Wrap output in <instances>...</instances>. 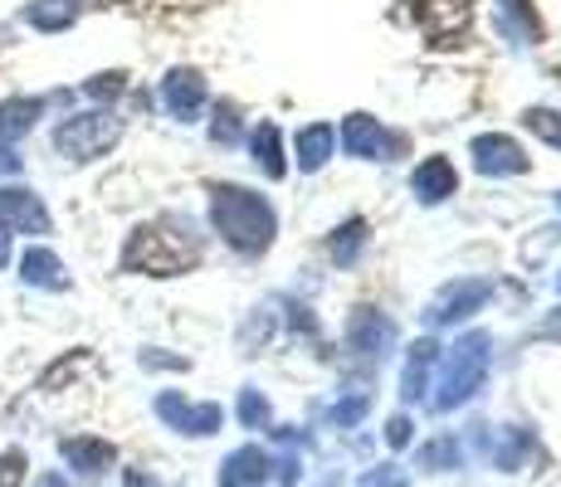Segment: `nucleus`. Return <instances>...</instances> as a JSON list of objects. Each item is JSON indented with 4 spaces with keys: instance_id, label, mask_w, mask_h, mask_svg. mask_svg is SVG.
Listing matches in <instances>:
<instances>
[{
    "instance_id": "obj_15",
    "label": "nucleus",
    "mask_w": 561,
    "mask_h": 487,
    "mask_svg": "<svg viewBox=\"0 0 561 487\" xmlns=\"http://www.w3.org/2000/svg\"><path fill=\"white\" fill-rule=\"evenodd\" d=\"M489 298V283H459V288H445V298L435 302V312L430 317L435 322H449V317H469L479 302Z\"/></svg>"
},
{
    "instance_id": "obj_31",
    "label": "nucleus",
    "mask_w": 561,
    "mask_h": 487,
    "mask_svg": "<svg viewBox=\"0 0 561 487\" xmlns=\"http://www.w3.org/2000/svg\"><path fill=\"white\" fill-rule=\"evenodd\" d=\"M127 487H157V483L147 478V473H127Z\"/></svg>"
},
{
    "instance_id": "obj_33",
    "label": "nucleus",
    "mask_w": 561,
    "mask_h": 487,
    "mask_svg": "<svg viewBox=\"0 0 561 487\" xmlns=\"http://www.w3.org/2000/svg\"><path fill=\"white\" fill-rule=\"evenodd\" d=\"M117 5H123V0H117Z\"/></svg>"
},
{
    "instance_id": "obj_12",
    "label": "nucleus",
    "mask_w": 561,
    "mask_h": 487,
    "mask_svg": "<svg viewBox=\"0 0 561 487\" xmlns=\"http://www.w3.org/2000/svg\"><path fill=\"white\" fill-rule=\"evenodd\" d=\"M45 113H49V97H5V103H0V137L20 142Z\"/></svg>"
},
{
    "instance_id": "obj_7",
    "label": "nucleus",
    "mask_w": 561,
    "mask_h": 487,
    "mask_svg": "<svg viewBox=\"0 0 561 487\" xmlns=\"http://www.w3.org/2000/svg\"><path fill=\"white\" fill-rule=\"evenodd\" d=\"M157 415L167 419L171 429H181V434H215L225 419L220 405H191L186 395H176V390H161L157 395Z\"/></svg>"
},
{
    "instance_id": "obj_5",
    "label": "nucleus",
    "mask_w": 561,
    "mask_h": 487,
    "mask_svg": "<svg viewBox=\"0 0 561 487\" xmlns=\"http://www.w3.org/2000/svg\"><path fill=\"white\" fill-rule=\"evenodd\" d=\"M0 230L10 234H49L54 220L30 186H0Z\"/></svg>"
},
{
    "instance_id": "obj_9",
    "label": "nucleus",
    "mask_w": 561,
    "mask_h": 487,
    "mask_svg": "<svg viewBox=\"0 0 561 487\" xmlns=\"http://www.w3.org/2000/svg\"><path fill=\"white\" fill-rule=\"evenodd\" d=\"M59 453H64V463H69L79 478H103V473L117 463V449H113V443H107V439H89V434L64 439Z\"/></svg>"
},
{
    "instance_id": "obj_25",
    "label": "nucleus",
    "mask_w": 561,
    "mask_h": 487,
    "mask_svg": "<svg viewBox=\"0 0 561 487\" xmlns=\"http://www.w3.org/2000/svg\"><path fill=\"white\" fill-rule=\"evenodd\" d=\"M357 248H362V224L352 220L347 230H342V244H332V254H337L342 264H352V258H357Z\"/></svg>"
},
{
    "instance_id": "obj_1",
    "label": "nucleus",
    "mask_w": 561,
    "mask_h": 487,
    "mask_svg": "<svg viewBox=\"0 0 561 487\" xmlns=\"http://www.w3.org/2000/svg\"><path fill=\"white\" fill-rule=\"evenodd\" d=\"M210 214H215V230H220L234 248H244V254H259V248L268 244V234H274L268 205L240 186H215Z\"/></svg>"
},
{
    "instance_id": "obj_16",
    "label": "nucleus",
    "mask_w": 561,
    "mask_h": 487,
    "mask_svg": "<svg viewBox=\"0 0 561 487\" xmlns=\"http://www.w3.org/2000/svg\"><path fill=\"white\" fill-rule=\"evenodd\" d=\"M415 195L420 200H445V195H455V166L439 156H430L425 166L415 171Z\"/></svg>"
},
{
    "instance_id": "obj_11",
    "label": "nucleus",
    "mask_w": 561,
    "mask_h": 487,
    "mask_svg": "<svg viewBox=\"0 0 561 487\" xmlns=\"http://www.w3.org/2000/svg\"><path fill=\"white\" fill-rule=\"evenodd\" d=\"M20 278H25L30 288H45V292H64V288H69V274H64L59 254L45 248V244L25 248V258H20Z\"/></svg>"
},
{
    "instance_id": "obj_20",
    "label": "nucleus",
    "mask_w": 561,
    "mask_h": 487,
    "mask_svg": "<svg viewBox=\"0 0 561 487\" xmlns=\"http://www.w3.org/2000/svg\"><path fill=\"white\" fill-rule=\"evenodd\" d=\"M254 151H259V156H264V171H268V176H284V156H278V132H274V127H259V137H254Z\"/></svg>"
},
{
    "instance_id": "obj_26",
    "label": "nucleus",
    "mask_w": 561,
    "mask_h": 487,
    "mask_svg": "<svg viewBox=\"0 0 561 487\" xmlns=\"http://www.w3.org/2000/svg\"><path fill=\"white\" fill-rule=\"evenodd\" d=\"M15 171H20L15 142H5V137H0V176H15Z\"/></svg>"
},
{
    "instance_id": "obj_23",
    "label": "nucleus",
    "mask_w": 561,
    "mask_h": 487,
    "mask_svg": "<svg viewBox=\"0 0 561 487\" xmlns=\"http://www.w3.org/2000/svg\"><path fill=\"white\" fill-rule=\"evenodd\" d=\"M527 127H533L537 137H547V142H557V147H561V117H557V113L537 107V113H527Z\"/></svg>"
},
{
    "instance_id": "obj_8",
    "label": "nucleus",
    "mask_w": 561,
    "mask_h": 487,
    "mask_svg": "<svg viewBox=\"0 0 561 487\" xmlns=\"http://www.w3.org/2000/svg\"><path fill=\"white\" fill-rule=\"evenodd\" d=\"M469 10H473V0H420V25H425V35L435 45H449L455 35H463Z\"/></svg>"
},
{
    "instance_id": "obj_4",
    "label": "nucleus",
    "mask_w": 561,
    "mask_h": 487,
    "mask_svg": "<svg viewBox=\"0 0 561 487\" xmlns=\"http://www.w3.org/2000/svg\"><path fill=\"white\" fill-rule=\"evenodd\" d=\"M298 473L294 459H274L264 449H234L220 468V487H288Z\"/></svg>"
},
{
    "instance_id": "obj_13",
    "label": "nucleus",
    "mask_w": 561,
    "mask_h": 487,
    "mask_svg": "<svg viewBox=\"0 0 561 487\" xmlns=\"http://www.w3.org/2000/svg\"><path fill=\"white\" fill-rule=\"evenodd\" d=\"M473 156H479V171H493V176H517V171H527V156L508 137H479Z\"/></svg>"
},
{
    "instance_id": "obj_32",
    "label": "nucleus",
    "mask_w": 561,
    "mask_h": 487,
    "mask_svg": "<svg viewBox=\"0 0 561 487\" xmlns=\"http://www.w3.org/2000/svg\"><path fill=\"white\" fill-rule=\"evenodd\" d=\"M542 337H561V317L547 322V327H542Z\"/></svg>"
},
{
    "instance_id": "obj_17",
    "label": "nucleus",
    "mask_w": 561,
    "mask_h": 487,
    "mask_svg": "<svg viewBox=\"0 0 561 487\" xmlns=\"http://www.w3.org/2000/svg\"><path fill=\"white\" fill-rule=\"evenodd\" d=\"M342 142H347V151H357V156H381L386 151V132L371 123V117H347V127H342Z\"/></svg>"
},
{
    "instance_id": "obj_22",
    "label": "nucleus",
    "mask_w": 561,
    "mask_h": 487,
    "mask_svg": "<svg viewBox=\"0 0 561 487\" xmlns=\"http://www.w3.org/2000/svg\"><path fill=\"white\" fill-rule=\"evenodd\" d=\"M123 89H127V79H123V73H99V79H89V83H83V93H89V97H99V103H107V97H117Z\"/></svg>"
},
{
    "instance_id": "obj_19",
    "label": "nucleus",
    "mask_w": 561,
    "mask_h": 487,
    "mask_svg": "<svg viewBox=\"0 0 561 487\" xmlns=\"http://www.w3.org/2000/svg\"><path fill=\"white\" fill-rule=\"evenodd\" d=\"M328 151H332V127H308L304 137H298V161L312 171V166H322L328 161Z\"/></svg>"
},
{
    "instance_id": "obj_14",
    "label": "nucleus",
    "mask_w": 561,
    "mask_h": 487,
    "mask_svg": "<svg viewBox=\"0 0 561 487\" xmlns=\"http://www.w3.org/2000/svg\"><path fill=\"white\" fill-rule=\"evenodd\" d=\"M79 20V0H30L25 5V25L39 35H59Z\"/></svg>"
},
{
    "instance_id": "obj_3",
    "label": "nucleus",
    "mask_w": 561,
    "mask_h": 487,
    "mask_svg": "<svg viewBox=\"0 0 561 487\" xmlns=\"http://www.w3.org/2000/svg\"><path fill=\"white\" fill-rule=\"evenodd\" d=\"M123 137V117L113 113H73L54 127V151L69 161H99Z\"/></svg>"
},
{
    "instance_id": "obj_28",
    "label": "nucleus",
    "mask_w": 561,
    "mask_h": 487,
    "mask_svg": "<svg viewBox=\"0 0 561 487\" xmlns=\"http://www.w3.org/2000/svg\"><path fill=\"white\" fill-rule=\"evenodd\" d=\"M362 487H401V478H396L391 468H381V473H371V478H366Z\"/></svg>"
},
{
    "instance_id": "obj_27",
    "label": "nucleus",
    "mask_w": 561,
    "mask_h": 487,
    "mask_svg": "<svg viewBox=\"0 0 561 487\" xmlns=\"http://www.w3.org/2000/svg\"><path fill=\"white\" fill-rule=\"evenodd\" d=\"M386 439H391L396 449H401V443L410 439V419H405V415H401V419H391V429H386Z\"/></svg>"
},
{
    "instance_id": "obj_2",
    "label": "nucleus",
    "mask_w": 561,
    "mask_h": 487,
    "mask_svg": "<svg viewBox=\"0 0 561 487\" xmlns=\"http://www.w3.org/2000/svg\"><path fill=\"white\" fill-rule=\"evenodd\" d=\"M196 264V244H186L181 234H171L167 224H142V230L127 240L123 248V268L127 274H152V278H171L186 274Z\"/></svg>"
},
{
    "instance_id": "obj_18",
    "label": "nucleus",
    "mask_w": 561,
    "mask_h": 487,
    "mask_svg": "<svg viewBox=\"0 0 561 487\" xmlns=\"http://www.w3.org/2000/svg\"><path fill=\"white\" fill-rule=\"evenodd\" d=\"M391 337H396V327H391L386 317H371V312H366V317H357V332H352L357 351H376V356L391 346Z\"/></svg>"
},
{
    "instance_id": "obj_21",
    "label": "nucleus",
    "mask_w": 561,
    "mask_h": 487,
    "mask_svg": "<svg viewBox=\"0 0 561 487\" xmlns=\"http://www.w3.org/2000/svg\"><path fill=\"white\" fill-rule=\"evenodd\" d=\"M25 468H30L25 449H5L0 453V487H20L25 483Z\"/></svg>"
},
{
    "instance_id": "obj_10",
    "label": "nucleus",
    "mask_w": 561,
    "mask_h": 487,
    "mask_svg": "<svg viewBox=\"0 0 561 487\" xmlns=\"http://www.w3.org/2000/svg\"><path fill=\"white\" fill-rule=\"evenodd\" d=\"M161 103H167L181 123H191L205 103V79L196 69H171L167 79H161Z\"/></svg>"
},
{
    "instance_id": "obj_30",
    "label": "nucleus",
    "mask_w": 561,
    "mask_h": 487,
    "mask_svg": "<svg viewBox=\"0 0 561 487\" xmlns=\"http://www.w3.org/2000/svg\"><path fill=\"white\" fill-rule=\"evenodd\" d=\"M10 264V230H0V268Z\"/></svg>"
},
{
    "instance_id": "obj_6",
    "label": "nucleus",
    "mask_w": 561,
    "mask_h": 487,
    "mask_svg": "<svg viewBox=\"0 0 561 487\" xmlns=\"http://www.w3.org/2000/svg\"><path fill=\"white\" fill-rule=\"evenodd\" d=\"M479 381H483V346L469 341V346H459V351L449 356V371H445V385H439V399H435V405H439V409L463 405V399L479 390Z\"/></svg>"
},
{
    "instance_id": "obj_29",
    "label": "nucleus",
    "mask_w": 561,
    "mask_h": 487,
    "mask_svg": "<svg viewBox=\"0 0 561 487\" xmlns=\"http://www.w3.org/2000/svg\"><path fill=\"white\" fill-rule=\"evenodd\" d=\"M35 487H69V478H64V473H45Z\"/></svg>"
},
{
    "instance_id": "obj_24",
    "label": "nucleus",
    "mask_w": 561,
    "mask_h": 487,
    "mask_svg": "<svg viewBox=\"0 0 561 487\" xmlns=\"http://www.w3.org/2000/svg\"><path fill=\"white\" fill-rule=\"evenodd\" d=\"M240 419H244V425H250V429H259V425H264V419H268V405L254 395V390H244V399H240Z\"/></svg>"
}]
</instances>
